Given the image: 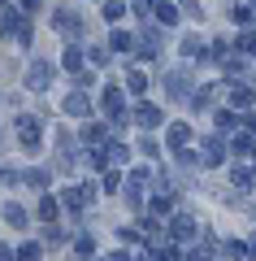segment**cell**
<instances>
[{
	"mask_svg": "<svg viewBox=\"0 0 256 261\" xmlns=\"http://www.w3.org/2000/svg\"><path fill=\"white\" fill-rule=\"evenodd\" d=\"M56 27H61L65 35H78V31H82V18H78V13H70V9H61V13H56Z\"/></svg>",
	"mask_w": 256,
	"mask_h": 261,
	"instance_id": "cell-1",
	"label": "cell"
},
{
	"mask_svg": "<svg viewBox=\"0 0 256 261\" xmlns=\"http://www.w3.org/2000/svg\"><path fill=\"white\" fill-rule=\"evenodd\" d=\"M22 144H26V148L39 144V122L35 118H22Z\"/></svg>",
	"mask_w": 256,
	"mask_h": 261,
	"instance_id": "cell-2",
	"label": "cell"
},
{
	"mask_svg": "<svg viewBox=\"0 0 256 261\" xmlns=\"http://www.w3.org/2000/svg\"><path fill=\"white\" fill-rule=\"evenodd\" d=\"M31 87H48V79H52V70H48V65L44 61H35V65H31Z\"/></svg>",
	"mask_w": 256,
	"mask_h": 261,
	"instance_id": "cell-3",
	"label": "cell"
},
{
	"mask_svg": "<svg viewBox=\"0 0 256 261\" xmlns=\"http://www.w3.org/2000/svg\"><path fill=\"white\" fill-rule=\"evenodd\" d=\"M165 83H169V96H187V87H191V79H187V74H169Z\"/></svg>",
	"mask_w": 256,
	"mask_h": 261,
	"instance_id": "cell-4",
	"label": "cell"
},
{
	"mask_svg": "<svg viewBox=\"0 0 256 261\" xmlns=\"http://www.w3.org/2000/svg\"><path fill=\"white\" fill-rule=\"evenodd\" d=\"M169 231H174V240H191V218H174V226H169Z\"/></svg>",
	"mask_w": 256,
	"mask_h": 261,
	"instance_id": "cell-5",
	"label": "cell"
},
{
	"mask_svg": "<svg viewBox=\"0 0 256 261\" xmlns=\"http://www.w3.org/2000/svg\"><path fill=\"white\" fill-rule=\"evenodd\" d=\"M104 109H109L113 118H118V113H122V96L113 92V87H109V92H104Z\"/></svg>",
	"mask_w": 256,
	"mask_h": 261,
	"instance_id": "cell-6",
	"label": "cell"
},
{
	"mask_svg": "<svg viewBox=\"0 0 256 261\" xmlns=\"http://www.w3.org/2000/svg\"><path fill=\"white\" fill-rule=\"evenodd\" d=\"M139 122H148V126H156V122H161V113H156L152 105H139Z\"/></svg>",
	"mask_w": 256,
	"mask_h": 261,
	"instance_id": "cell-7",
	"label": "cell"
},
{
	"mask_svg": "<svg viewBox=\"0 0 256 261\" xmlns=\"http://www.w3.org/2000/svg\"><path fill=\"white\" fill-rule=\"evenodd\" d=\"M187 135H191V130H187L183 122H178V126H169V144H174V148H178V144H187Z\"/></svg>",
	"mask_w": 256,
	"mask_h": 261,
	"instance_id": "cell-8",
	"label": "cell"
},
{
	"mask_svg": "<svg viewBox=\"0 0 256 261\" xmlns=\"http://www.w3.org/2000/svg\"><path fill=\"white\" fill-rule=\"evenodd\" d=\"M230 100H235V105H252L256 92H252V87H235V96H230Z\"/></svg>",
	"mask_w": 256,
	"mask_h": 261,
	"instance_id": "cell-9",
	"label": "cell"
},
{
	"mask_svg": "<svg viewBox=\"0 0 256 261\" xmlns=\"http://www.w3.org/2000/svg\"><path fill=\"white\" fill-rule=\"evenodd\" d=\"M78 65H82V53H78V48H70V53H65V70H78Z\"/></svg>",
	"mask_w": 256,
	"mask_h": 261,
	"instance_id": "cell-10",
	"label": "cell"
},
{
	"mask_svg": "<svg viewBox=\"0 0 256 261\" xmlns=\"http://www.w3.org/2000/svg\"><path fill=\"white\" fill-rule=\"evenodd\" d=\"M65 109H70V113H87V100H82V96H70V100H65Z\"/></svg>",
	"mask_w": 256,
	"mask_h": 261,
	"instance_id": "cell-11",
	"label": "cell"
},
{
	"mask_svg": "<svg viewBox=\"0 0 256 261\" xmlns=\"http://www.w3.org/2000/svg\"><path fill=\"white\" fill-rule=\"evenodd\" d=\"M204 157H209V166H217V161H221V144H209V148H204Z\"/></svg>",
	"mask_w": 256,
	"mask_h": 261,
	"instance_id": "cell-12",
	"label": "cell"
},
{
	"mask_svg": "<svg viewBox=\"0 0 256 261\" xmlns=\"http://www.w3.org/2000/svg\"><path fill=\"white\" fill-rule=\"evenodd\" d=\"M104 18H122V5H118V0H104Z\"/></svg>",
	"mask_w": 256,
	"mask_h": 261,
	"instance_id": "cell-13",
	"label": "cell"
},
{
	"mask_svg": "<svg viewBox=\"0 0 256 261\" xmlns=\"http://www.w3.org/2000/svg\"><path fill=\"white\" fill-rule=\"evenodd\" d=\"M18 257H22V261H35V257H39V244H26V248H22Z\"/></svg>",
	"mask_w": 256,
	"mask_h": 261,
	"instance_id": "cell-14",
	"label": "cell"
},
{
	"mask_svg": "<svg viewBox=\"0 0 256 261\" xmlns=\"http://www.w3.org/2000/svg\"><path fill=\"white\" fill-rule=\"evenodd\" d=\"M0 261H13V252H9V248H0Z\"/></svg>",
	"mask_w": 256,
	"mask_h": 261,
	"instance_id": "cell-15",
	"label": "cell"
},
{
	"mask_svg": "<svg viewBox=\"0 0 256 261\" xmlns=\"http://www.w3.org/2000/svg\"><path fill=\"white\" fill-rule=\"evenodd\" d=\"M0 5H5V0H0Z\"/></svg>",
	"mask_w": 256,
	"mask_h": 261,
	"instance_id": "cell-16",
	"label": "cell"
}]
</instances>
